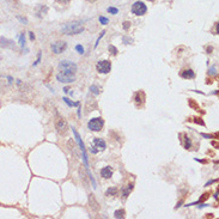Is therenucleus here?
Instances as JSON below:
<instances>
[{"label": "nucleus", "mask_w": 219, "mask_h": 219, "mask_svg": "<svg viewBox=\"0 0 219 219\" xmlns=\"http://www.w3.org/2000/svg\"><path fill=\"white\" fill-rule=\"evenodd\" d=\"M84 31V27L79 22L67 23L61 28V32L65 35H78Z\"/></svg>", "instance_id": "obj_1"}, {"label": "nucleus", "mask_w": 219, "mask_h": 219, "mask_svg": "<svg viewBox=\"0 0 219 219\" xmlns=\"http://www.w3.org/2000/svg\"><path fill=\"white\" fill-rule=\"evenodd\" d=\"M55 129L60 135H66V133L68 131L67 121L65 120L60 114H58V113L55 114Z\"/></svg>", "instance_id": "obj_2"}, {"label": "nucleus", "mask_w": 219, "mask_h": 219, "mask_svg": "<svg viewBox=\"0 0 219 219\" xmlns=\"http://www.w3.org/2000/svg\"><path fill=\"white\" fill-rule=\"evenodd\" d=\"M72 132H73V134H74L76 141H77V144H78V146H79V150L82 151L84 165H85V168L89 170V160H87V155H86V149H85V145H84V143H83V140H82V136L79 135V133L77 132V129H76L74 127H72Z\"/></svg>", "instance_id": "obj_3"}, {"label": "nucleus", "mask_w": 219, "mask_h": 219, "mask_svg": "<svg viewBox=\"0 0 219 219\" xmlns=\"http://www.w3.org/2000/svg\"><path fill=\"white\" fill-rule=\"evenodd\" d=\"M105 149H107V144H105V141L103 139H101V138H95V139L91 141L90 144V152L92 153V155H97L98 152H102L104 151Z\"/></svg>", "instance_id": "obj_4"}, {"label": "nucleus", "mask_w": 219, "mask_h": 219, "mask_svg": "<svg viewBox=\"0 0 219 219\" xmlns=\"http://www.w3.org/2000/svg\"><path fill=\"white\" fill-rule=\"evenodd\" d=\"M56 79H58V82H60V83L70 84V83H73L76 80V73L61 70L58 74H56Z\"/></svg>", "instance_id": "obj_5"}, {"label": "nucleus", "mask_w": 219, "mask_h": 219, "mask_svg": "<svg viewBox=\"0 0 219 219\" xmlns=\"http://www.w3.org/2000/svg\"><path fill=\"white\" fill-rule=\"evenodd\" d=\"M104 127V120L103 117H93L87 122V128L91 132H101Z\"/></svg>", "instance_id": "obj_6"}, {"label": "nucleus", "mask_w": 219, "mask_h": 219, "mask_svg": "<svg viewBox=\"0 0 219 219\" xmlns=\"http://www.w3.org/2000/svg\"><path fill=\"white\" fill-rule=\"evenodd\" d=\"M96 70L101 74H108L111 71V61L110 60H100L96 65Z\"/></svg>", "instance_id": "obj_7"}, {"label": "nucleus", "mask_w": 219, "mask_h": 219, "mask_svg": "<svg viewBox=\"0 0 219 219\" xmlns=\"http://www.w3.org/2000/svg\"><path fill=\"white\" fill-rule=\"evenodd\" d=\"M131 11L135 16H144L146 13V11H147V7H146V5L143 1H135L132 5Z\"/></svg>", "instance_id": "obj_8"}, {"label": "nucleus", "mask_w": 219, "mask_h": 219, "mask_svg": "<svg viewBox=\"0 0 219 219\" xmlns=\"http://www.w3.org/2000/svg\"><path fill=\"white\" fill-rule=\"evenodd\" d=\"M59 68L62 71H68V72H73V73H76L78 70L77 65L70 60H61L59 62Z\"/></svg>", "instance_id": "obj_9"}, {"label": "nucleus", "mask_w": 219, "mask_h": 219, "mask_svg": "<svg viewBox=\"0 0 219 219\" xmlns=\"http://www.w3.org/2000/svg\"><path fill=\"white\" fill-rule=\"evenodd\" d=\"M50 48H52V52L56 55H59L61 53H63L65 50L67 49V43L65 41H58V42H54L50 44Z\"/></svg>", "instance_id": "obj_10"}, {"label": "nucleus", "mask_w": 219, "mask_h": 219, "mask_svg": "<svg viewBox=\"0 0 219 219\" xmlns=\"http://www.w3.org/2000/svg\"><path fill=\"white\" fill-rule=\"evenodd\" d=\"M145 101H146V95H145L144 91L135 92V95H134V102H135L136 108H143L144 104H145Z\"/></svg>", "instance_id": "obj_11"}, {"label": "nucleus", "mask_w": 219, "mask_h": 219, "mask_svg": "<svg viewBox=\"0 0 219 219\" xmlns=\"http://www.w3.org/2000/svg\"><path fill=\"white\" fill-rule=\"evenodd\" d=\"M180 77L183 78V79H194L195 78V72L190 68H187V70H183L180 72Z\"/></svg>", "instance_id": "obj_12"}, {"label": "nucleus", "mask_w": 219, "mask_h": 219, "mask_svg": "<svg viewBox=\"0 0 219 219\" xmlns=\"http://www.w3.org/2000/svg\"><path fill=\"white\" fill-rule=\"evenodd\" d=\"M101 176L105 180H109L113 176V168L111 166H104L101 169Z\"/></svg>", "instance_id": "obj_13"}, {"label": "nucleus", "mask_w": 219, "mask_h": 219, "mask_svg": "<svg viewBox=\"0 0 219 219\" xmlns=\"http://www.w3.org/2000/svg\"><path fill=\"white\" fill-rule=\"evenodd\" d=\"M0 44H1L4 48H7V49H12L14 47V42L12 40L5 38V37H0Z\"/></svg>", "instance_id": "obj_14"}, {"label": "nucleus", "mask_w": 219, "mask_h": 219, "mask_svg": "<svg viewBox=\"0 0 219 219\" xmlns=\"http://www.w3.org/2000/svg\"><path fill=\"white\" fill-rule=\"evenodd\" d=\"M133 188H134V183H129V184L126 186V187H123L122 189H121V192H122V199L123 200L127 199V196L129 195V193L133 190Z\"/></svg>", "instance_id": "obj_15"}, {"label": "nucleus", "mask_w": 219, "mask_h": 219, "mask_svg": "<svg viewBox=\"0 0 219 219\" xmlns=\"http://www.w3.org/2000/svg\"><path fill=\"white\" fill-rule=\"evenodd\" d=\"M207 74H208L209 77H217V76H218V68H217L216 65H213V66H211V67L208 68Z\"/></svg>", "instance_id": "obj_16"}, {"label": "nucleus", "mask_w": 219, "mask_h": 219, "mask_svg": "<svg viewBox=\"0 0 219 219\" xmlns=\"http://www.w3.org/2000/svg\"><path fill=\"white\" fill-rule=\"evenodd\" d=\"M117 192H119V189L116 187H110L107 192H105V195L107 196H115L117 194Z\"/></svg>", "instance_id": "obj_17"}, {"label": "nucleus", "mask_w": 219, "mask_h": 219, "mask_svg": "<svg viewBox=\"0 0 219 219\" xmlns=\"http://www.w3.org/2000/svg\"><path fill=\"white\" fill-rule=\"evenodd\" d=\"M62 101H63L65 103H66V104L68 105V107H79V102H72L71 100L67 98V97H63Z\"/></svg>", "instance_id": "obj_18"}, {"label": "nucleus", "mask_w": 219, "mask_h": 219, "mask_svg": "<svg viewBox=\"0 0 219 219\" xmlns=\"http://www.w3.org/2000/svg\"><path fill=\"white\" fill-rule=\"evenodd\" d=\"M125 216H126V212H125L123 208H120V209L115 211V213H114L115 218H125Z\"/></svg>", "instance_id": "obj_19"}, {"label": "nucleus", "mask_w": 219, "mask_h": 219, "mask_svg": "<svg viewBox=\"0 0 219 219\" xmlns=\"http://www.w3.org/2000/svg\"><path fill=\"white\" fill-rule=\"evenodd\" d=\"M192 147V140H190V138L187 136V135H184V149L186 150H189Z\"/></svg>", "instance_id": "obj_20"}, {"label": "nucleus", "mask_w": 219, "mask_h": 219, "mask_svg": "<svg viewBox=\"0 0 219 219\" xmlns=\"http://www.w3.org/2000/svg\"><path fill=\"white\" fill-rule=\"evenodd\" d=\"M18 38H19V46H20V48H24V47H25V34L22 32V34L18 36Z\"/></svg>", "instance_id": "obj_21"}, {"label": "nucleus", "mask_w": 219, "mask_h": 219, "mask_svg": "<svg viewBox=\"0 0 219 219\" xmlns=\"http://www.w3.org/2000/svg\"><path fill=\"white\" fill-rule=\"evenodd\" d=\"M108 49H109V53L111 54V55H117V53H119V50H117V48L115 47V46H113V44H109L108 46Z\"/></svg>", "instance_id": "obj_22"}, {"label": "nucleus", "mask_w": 219, "mask_h": 219, "mask_svg": "<svg viewBox=\"0 0 219 219\" xmlns=\"http://www.w3.org/2000/svg\"><path fill=\"white\" fill-rule=\"evenodd\" d=\"M133 42H134V40L132 37H128L127 35H125L122 37V43H125V44H132Z\"/></svg>", "instance_id": "obj_23"}, {"label": "nucleus", "mask_w": 219, "mask_h": 219, "mask_svg": "<svg viewBox=\"0 0 219 219\" xmlns=\"http://www.w3.org/2000/svg\"><path fill=\"white\" fill-rule=\"evenodd\" d=\"M90 91H91L92 95H95V96H98V95H100V89H98V86L95 85V84L90 86Z\"/></svg>", "instance_id": "obj_24"}, {"label": "nucleus", "mask_w": 219, "mask_h": 219, "mask_svg": "<svg viewBox=\"0 0 219 219\" xmlns=\"http://www.w3.org/2000/svg\"><path fill=\"white\" fill-rule=\"evenodd\" d=\"M98 20H100V23L102 24V25H107V24L109 23V19L107 17H103V16H101V17L98 18Z\"/></svg>", "instance_id": "obj_25"}, {"label": "nucleus", "mask_w": 219, "mask_h": 219, "mask_svg": "<svg viewBox=\"0 0 219 219\" xmlns=\"http://www.w3.org/2000/svg\"><path fill=\"white\" fill-rule=\"evenodd\" d=\"M104 34H105V30H103V31L101 32V35H100L98 37H97V40H96V43H95V48H97V47H98V44H100V41H101V38L104 36Z\"/></svg>", "instance_id": "obj_26"}, {"label": "nucleus", "mask_w": 219, "mask_h": 219, "mask_svg": "<svg viewBox=\"0 0 219 219\" xmlns=\"http://www.w3.org/2000/svg\"><path fill=\"white\" fill-rule=\"evenodd\" d=\"M76 50L78 52V54L83 55V54H84V47H83L82 44H77V46H76Z\"/></svg>", "instance_id": "obj_27"}, {"label": "nucleus", "mask_w": 219, "mask_h": 219, "mask_svg": "<svg viewBox=\"0 0 219 219\" xmlns=\"http://www.w3.org/2000/svg\"><path fill=\"white\" fill-rule=\"evenodd\" d=\"M107 11H108L110 14H117V13H119V10L116 9V7H108Z\"/></svg>", "instance_id": "obj_28"}, {"label": "nucleus", "mask_w": 219, "mask_h": 219, "mask_svg": "<svg viewBox=\"0 0 219 219\" xmlns=\"http://www.w3.org/2000/svg\"><path fill=\"white\" fill-rule=\"evenodd\" d=\"M194 122L198 123V125H201V126H205V122L202 121L201 117H195V119H194Z\"/></svg>", "instance_id": "obj_29"}, {"label": "nucleus", "mask_w": 219, "mask_h": 219, "mask_svg": "<svg viewBox=\"0 0 219 219\" xmlns=\"http://www.w3.org/2000/svg\"><path fill=\"white\" fill-rule=\"evenodd\" d=\"M122 28H123L125 30H128L129 28H131V22H123V25H122Z\"/></svg>", "instance_id": "obj_30"}, {"label": "nucleus", "mask_w": 219, "mask_h": 219, "mask_svg": "<svg viewBox=\"0 0 219 219\" xmlns=\"http://www.w3.org/2000/svg\"><path fill=\"white\" fill-rule=\"evenodd\" d=\"M40 62H41V52L38 53V56H37V60H36V61L34 62V66H37V65H38Z\"/></svg>", "instance_id": "obj_31"}, {"label": "nucleus", "mask_w": 219, "mask_h": 219, "mask_svg": "<svg viewBox=\"0 0 219 219\" xmlns=\"http://www.w3.org/2000/svg\"><path fill=\"white\" fill-rule=\"evenodd\" d=\"M55 1H58L59 4H62V5H67V4H70L71 0H55Z\"/></svg>", "instance_id": "obj_32"}, {"label": "nucleus", "mask_w": 219, "mask_h": 219, "mask_svg": "<svg viewBox=\"0 0 219 219\" xmlns=\"http://www.w3.org/2000/svg\"><path fill=\"white\" fill-rule=\"evenodd\" d=\"M189 105H190V107H194L195 109H198V104L194 103V102H193V100H189Z\"/></svg>", "instance_id": "obj_33"}, {"label": "nucleus", "mask_w": 219, "mask_h": 219, "mask_svg": "<svg viewBox=\"0 0 219 219\" xmlns=\"http://www.w3.org/2000/svg\"><path fill=\"white\" fill-rule=\"evenodd\" d=\"M17 18H18V20H19L20 23H23V24H27V23H28V20H27L25 18H22V17H19V16H18Z\"/></svg>", "instance_id": "obj_34"}, {"label": "nucleus", "mask_w": 219, "mask_h": 219, "mask_svg": "<svg viewBox=\"0 0 219 219\" xmlns=\"http://www.w3.org/2000/svg\"><path fill=\"white\" fill-rule=\"evenodd\" d=\"M217 181H218V180H211V181H208V182L205 184V187H208L209 184H213V183H214V182H217Z\"/></svg>", "instance_id": "obj_35"}, {"label": "nucleus", "mask_w": 219, "mask_h": 219, "mask_svg": "<svg viewBox=\"0 0 219 219\" xmlns=\"http://www.w3.org/2000/svg\"><path fill=\"white\" fill-rule=\"evenodd\" d=\"M29 37H30L31 41H34V40H35V35H34V32H32V31L29 32Z\"/></svg>", "instance_id": "obj_36"}, {"label": "nucleus", "mask_w": 219, "mask_h": 219, "mask_svg": "<svg viewBox=\"0 0 219 219\" xmlns=\"http://www.w3.org/2000/svg\"><path fill=\"white\" fill-rule=\"evenodd\" d=\"M201 135L204 136V138H209V139H212L213 135H208V134H205V133H201Z\"/></svg>", "instance_id": "obj_37"}, {"label": "nucleus", "mask_w": 219, "mask_h": 219, "mask_svg": "<svg viewBox=\"0 0 219 219\" xmlns=\"http://www.w3.org/2000/svg\"><path fill=\"white\" fill-rule=\"evenodd\" d=\"M182 202H183V200H181V201H180V202H178V204H177V205H176V207H175V208H178V207H180V206H181V205H182Z\"/></svg>", "instance_id": "obj_38"}, {"label": "nucleus", "mask_w": 219, "mask_h": 219, "mask_svg": "<svg viewBox=\"0 0 219 219\" xmlns=\"http://www.w3.org/2000/svg\"><path fill=\"white\" fill-rule=\"evenodd\" d=\"M212 50H213V47H207V52H208V53H211Z\"/></svg>", "instance_id": "obj_39"}, {"label": "nucleus", "mask_w": 219, "mask_h": 219, "mask_svg": "<svg viewBox=\"0 0 219 219\" xmlns=\"http://www.w3.org/2000/svg\"><path fill=\"white\" fill-rule=\"evenodd\" d=\"M86 1H89V3H95V1H97V0H86Z\"/></svg>", "instance_id": "obj_40"}, {"label": "nucleus", "mask_w": 219, "mask_h": 219, "mask_svg": "<svg viewBox=\"0 0 219 219\" xmlns=\"http://www.w3.org/2000/svg\"><path fill=\"white\" fill-rule=\"evenodd\" d=\"M214 198H216V200H218V192L214 194Z\"/></svg>", "instance_id": "obj_41"}, {"label": "nucleus", "mask_w": 219, "mask_h": 219, "mask_svg": "<svg viewBox=\"0 0 219 219\" xmlns=\"http://www.w3.org/2000/svg\"><path fill=\"white\" fill-rule=\"evenodd\" d=\"M147 1H151V3H152V1H155V0H147Z\"/></svg>", "instance_id": "obj_42"}]
</instances>
